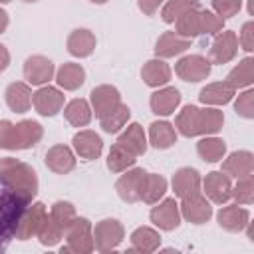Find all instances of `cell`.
<instances>
[{
  "mask_svg": "<svg viewBox=\"0 0 254 254\" xmlns=\"http://www.w3.org/2000/svg\"><path fill=\"white\" fill-rule=\"evenodd\" d=\"M0 189L32 200L38 192V175L28 163L14 157H4L0 159Z\"/></svg>",
  "mask_w": 254,
  "mask_h": 254,
  "instance_id": "1",
  "label": "cell"
},
{
  "mask_svg": "<svg viewBox=\"0 0 254 254\" xmlns=\"http://www.w3.org/2000/svg\"><path fill=\"white\" fill-rule=\"evenodd\" d=\"M44 137V127L38 121L22 119L12 123L8 119L0 121V149L24 151L36 147Z\"/></svg>",
  "mask_w": 254,
  "mask_h": 254,
  "instance_id": "2",
  "label": "cell"
},
{
  "mask_svg": "<svg viewBox=\"0 0 254 254\" xmlns=\"http://www.w3.org/2000/svg\"><path fill=\"white\" fill-rule=\"evenodd\" d=\"M30 202L32 200L26 196L0 189V252H4L10 240L14 238L18 220Z\"/></svg>",
  "mask_w": 254,
  "mask_h": 254,
  "instance_id": "3",
  "label": "cell"
},
{
  "mask_svg": "<svg viewBox=\"0 0 254 254\" xmlns=\"http://www.w3.org/2000/svg\"><path fill=\"white\" fill-rule=\"evenodd\" d=\"M67 244L62 246V252H75V254H89L95 250L93 246V226L87 218L75 216V220L64 232Z\"/></svg>",
  "mask_w": 254,
  "mask_h": 254,
  "instance_id": "4",
  "label": "cell"
},
{
  "mask_svg": "<svg viewBox=\"0 0 254 254\" xmlns=\"http://www.w3.org/2000/svg\"><path fill=\"white\" fill-rule=\"evenodd\" d=\"M125 238V228L117 218H103L93 228V246L97 252L115 250Z\"/></svg>",
  "mask_w": 254,
  "mask_h": 254,
  "instance_id": "5",
  "label": "cell"
},
{
  "mask_svg": "<svg viewBox=\"0 0 254 254\" xmlns=\"http://www.w3.org/2000/svg\"><path fill=\"white\" fill-rule=\"evenodd\" d=\"M179 210H181V218H185L190 224H204L212 216L210 200L200 190L183 196L181 204H179Z\"/></svg>",
  "mask_w": 254,
  "mask_h": 254,
  "instance_id": "6",
  "label": "cell"
},
{
  "mask_svg": "<svg viewBox=\"0 0 254 254\" xmlns=\"http://www.w3.org/2000/svg\"><path fill=\"white\" fill-rule=\"evenodd\" d=\"M210 69H212L210 60L200 54L185 56L175 64V73L183 81H189V83H198V81L206 79L210 75Z\"/></svg>",
  "mask_w": 254,
  "mask_h": 254,
  "instance_id": "7",
  "label": "cell"
},
{
  "mask_svg": "<svg viewBox=\"0 0 254 254\" xmlns=\"http://www.w3.org/2000/svg\"><path fill=\"white\" fill-rule=\"evenodd\" d=\"M202 183V194L214 204H226L232 198V181L222 171H210Z\"/></svg>",
  "mask_w": 254,
  "mask_h": 254,
  "instance_id": "8",
  "label": "cell"
},
{
  "mask_svg": "<svg viewBox=\"0 0 254 254\" xmlns=\"http://www.w3.org/2000/svg\"><path fill=\"white\" fill-rule=\"evenodd\" d=\"M46 216H48V208H46L44 202H30V204L26 206V210L22 212L20 220H18L14 238H18V240H28V238L36 236Z\"/></svg>",
  "mask_w": 254,
  "mask_h": 254,
  "instance_id": "9",
  "label": "cell"
},
{
  "mask_svg": "<svg viewBox=\"0 0 254 254\" xmlns=\"http://www.w3.org/2000/svg\"><path fill=\"white\" fill-rule=\"evenodd\" d=\"M238 54V36L232 30H224L218 32L210 44L208 50V60L210 64H228L236 58Z\"/></svg>",
  "mask_w": 254,
  "mask_h": 254,
  "instance_id": "10",
  "label": "cell"
},
{
  "mask_svg": "<svg viewBox=\"0 0 254 254\" xmlns=\"http://www.w3.org/2000/svg\"><path fill=\"white\" fill-rule=\"evenodd\" d=\"M157 204V202H155ZM151 222L165 232H171L175 228H179L181 224V210H179V202L175 198H163L157 206L151 208L149 212Z\"/></svg>",
  "mask_w": 254,
  "mask_h": 254,
  "instance_id": "11",
  "label": "cell"
},
{
  "mask_svg": "<svg viewBox=\"0 0 254 254\" xmlns=\"http://www.w3.org/2000/svg\"><path fill=\"white\" fill-rule=\"evenodd\" d=\"M65 95L52 85H42L34 95H32V105L42 117H54L56 113L62 111Z\"/></svg>",
  "mask_w": 254,
  "mask_h": 254,
  "instance_id": "12",
  "label": "cell"
},
{
  "mask_svg": "<svg viewBox=\"0 0 254 254\" xmlns=\"http://www.w3.org/2000/svg\"><path fill=\"white\" fill-rule=\"evenodd\" d=\"M145 175H147V171H143L139 167H131V169L123 171V175L115 183V190L123 202L133 204L139 200V192H141V185H143Z\"/></svg>",
  "mask_w": 254,
  "mask_h": 254,
  "instance_id": "13",
  "label": "cell"
},
{
  "mask_svg": "<svg viewBox=\"0 0 254 254\" xmlns=\"http://www.w3.org/2000/svg\"><path fill=\"white\" fill-rule=\"evenodd\" d=\"M54 64L46 56H30L24 62V77L32 85H44L54 77Z\"/></svg>",
  "mask_w": 254,
  "mask_h": 254,
  "instance_id": "14",
  "label": "cell"
},
{
  "mask_svg": "<svg viewBox=\"0 0 254 254\" xmlns=\"http://www.w3.org/2000/svg\"><path fill=\"white\" fill-rule=\"evenodd\" d=\"M216 220H218L220 228H224L228 232H242L250 224V212L242 204L234 202V204L222 206L216 214Z\"/></svg>",
  "mask_w": 254,
  "mask_h": 254,
  "instance_id": "15",
  "label": "cell"
},
{
  "mask_svg": "<svg viewBox=\"0 0 254 254\" xmlns=\"http://www.w3.org/2000/svg\"><path fill=\"white\" fill-rule=\"evenodd\" d=\"M89 99H91V111H95L97 117H103L107 111H111L121 103V93L115 85L105 83V85L93 87L89 93Z\"/></svg>",
  "mask_w": 254,
  "mask_h": 254,
  "instance_id": "16",
  "label": "cell"
},
{
  "mask_svg": "<svg viewBox=\"0 0 254 254\" xmlns=\"http://www.w3.org/2000/svg\"><path fill=\"white\" fill-rule=\"evenodd\" d=\"M71 145H73V151L85 159V161H93L101 155L103 151V141L101 137L95 133V131H89V129H83V131H77L71 139Z\"/></svg>",
  "mask_w": 254,
  "mask_h": 254,
  "instance_id": "17",
  "label": "cell"
},
{
  "mask_svg": "<svg viewBox=\"0 0 254 254\" xmlns=\"http://www.w3.org/2000/svg\"><path fill=\"white\" fill-rule=\"evenodd\" d=\"M46 167L56 175H67L75 169V155L67 145H54L46 153Z\"/></svg>",
  "mask_w": 254,
  "mask_h": 254,
  "instance_id": "18",
  "label": "cell"
},
{
  "mask_svg": "<svg viewBox=\"0 0 254 254\" xmlns=\"http://www.w3.org/2000/svg\"><path fill=\"white\" fill-rule=\"evenodd\" d=\"M179 103H181V91L177 87H171V85L157 89L155 93H151V99H149L151 111L155 115H161V117H167V115L175 113Z\"/></svg>",
  "mask_w": 254,
  "mask_h": 254,
  "instance_id": "19",
  "label": "cell"
},
{
  "mask_svg": "<svg viewBox=\"0 0 254 254\" xmlns=\"http://www.w3.org/2000/svg\"><path fill=\"white\" fill-rule=\"evenodd\" d=\"M189 48H190L189 38H183L177 32H165L159 36V40L155 44V56L161 60H167V58H175V56L185 54Z\"/></svg>",
  "mask_w": 254,
  "mask_h": 254,
  "instance_id": "20",
  "label": "cell"
},
{
  "mask_svg": "<svg viewBox=\"0 0 254 254\" xmlns=\"http://www.w3.org/2000/svg\"><path fill=\"white\" fill-rule=\"evenodd\" d=\"M32 87L24 81H14L6 87L4 97H6V105L14 111V113H26L32 107Z\"/></svg>",
  "mask_w": 254,
  "mask_h": 254,
  "instance_id": "21",
  "label": "cell"
},
{
  "mask_svg": "<svg viewBox=\"0 0 254 254\" xmlns=\"http://www.w3.org/2000/svg\"><path fill=\"white\" fill-rule=\"evenodd\" d=\"M254 171V155L250 151H234L222 161V173L234 179H242L252 175Z\"/></svg>",
  "mask_w": 254,
  "mask_h": 254,
  "instance_id": "22",
  "label": "cell"
},
{
  "mask_svg": "<svg viewBox=\"0 0 254 254\" xmlns=\"http://www.w3.org/2000/svg\"><path fill=\"white\" fill-rule=\"evenodd\" d=\"M200 173L196 169H190V167H181L175 171L173 175V190H175V196L183 198L190 192H196L200 190Z\"/></svg>",
  "mask_w": 254,
  "mask_h": 254,
  "instance_id": "23",
  "label": "cell"
},
{
  "mask_svg": "<svg viewBox=\"0 0 254 254\" xmlns=\"http://www.w3.org/2000/svg\"><path fill=\"white\" fill-rule=\"evenodd\" d=\"M234 87L228 83V81H214V83H208L200 89L198 93V99L200 103L204 105H210V107H216V105H226L232 97H234Z\"/></svg>",
  "mask_w": 254,
  "mask_h": 254,
  "instance_id": "24",
  "label": "cell"
},
{
  "mask_svg": "<svg viewBox=\"0 0 254 254\" xmlns=\"http://www.w3.org/2000/svg\"><path fill=\"white\" fill-rule=\"evenodd\" d=\"M117 143H119L121 147H125L127 151H131L135 157L145 155V151H147V147H149L147 135H145V131H143V127H141L139 123H129V125L125 127V131L119 133Z\"/></svg>",
  "mask_w": 254,
  "mask_h": 254,
  "instance_id": "25",
  "label": "cell"
},
{
  "mask_svg": "<svg viewBox=\"0 0 254 254\" xmlns=\"http://www.w3.org/2000/svg\"><path fill=\"white\" fill-rule=\"evenodd\" d=\"M95 36L87 28H77L67 36V52L75 58H87L95 50Z\"/></svg>",
  "mask_w": 254,
  "mask_h": 254,
  "instance_id": "26",
  "label": "cell"
},
{
  "mask_svg": "<svg viewBox=\"0 0 254 254\" xmlns=\"http://www.w3.org/2000/svg\"><path fill=\"white\" fill-rule=\"evenodd\" d=\"M161 246V234L151 226H139L131 232V248L129 252L149 254Z\"/></svg>",
  "mask_w": 254,
  "mask_h": 254,
  "instance_id": "27",
  "label": "cell"
},
{
  "mask_svg": "<svg viewBox=\"0 0 254 254\" xmlns=\"http://www.w3.org/2000/svg\"><path fill=\"white\" fill-rule=\"evenodd\" d=\"M175 129L183 137H196L200 135V107L196 105H185L177 119H175Z\"/></svg>",
  "mask_w": 254,
  "mask_h": 254,
  "instance_id": "28",
  "label": "cell"
},
{
  "mask_svg": "<svg viewBox=\"0 0 254 254\" xmlns=\"http://www.w3.org/2000/svg\"><path fill=\"white\" fill-rule=\"evenodd\" d=\"M141 77L149 87H161L171 79V67L161 58H153L143 64Z\"/></svg>",
  "mask_w": 254,
  "mask_h": 254,
  "instance_id": "29",
  "label": "cell"
},
{
  "mask_svg": "<svg viewBox=\"0 0 254 254\" xmlns=\"http://www.w3.org/2000/svg\"><path fill=\"white\" fill-rule=\"evenodd\" d=\"M56 81L65 91H75L85 83V69L79 64L67 62L56 71Z\"/></svg>",
  "mask_w": 254,
  "mask_h": 254,
  "instance_id": "30",
  "label": "cell"
},
{
  "mask_svg": "<svg viewBox=\"0 0 254 254\" xmlns=\"http://www.w3.org/2000/svg\"><path fill=\"white\" fill-rule=\"evenodd\" d=\"M177 143V129L169 121H153L149 125V145L155 149H169Z\"/></svg>",
  "mask_w": 254,
  "mask_h": 254,
  "instance_id": "31",
  "label": "cell"
},
{
  "mask_svg": "<svg viewBox=\"0 0 254 254\" xmlns=\"http://www.w3.org/2000/svg\"><path fill=\"white\" fill-rule=\"evenodd\" d=\"M167 192V179L159 173H147L141 185V192H139V200L147 202V204H155L159 202V198H163Z\"/></svg>",
  "mask_w": 254,
  "mask_h": 254,
  "instance_id": "32",
  "label": "cell"
},
{
  "mask_svg": "<svg viewBox=\"0 0 254 254\" xmlns=\"http://www.w3.org/2000/svg\"><path fill=\"white\" fill-rule=\"evenodd\" d=\"M175 32L183 38H196L202 34V16H200V8H192L189 12H185L183 16H179L175 22Z\"/></svg>",
  "mask_w": 254,
  "mask_h": 254,
  "instance_id": "33",
  "label": "cell"
},
{
  "mask_svg": "<svg viewBox=\"0 0 254 254\" xmlns=\"http://www.w3.org/2000/svg\"><path fill=\"white\" fill-rule=\"evenodd\" d=\"M196 153L206 163H218L226 155V143L222 139L214 137V135H204L196 143Z\"/></svg>",
  "mask_w": 254,
  "mask_h": 254,
  "instance_id": "34",
  "label": "cell"
},
{
  "mask_svg": "<svg viewBox=\"0 0 254 254\" xmlns=\"http://www.w3.org/2000/svg\"><path fill=\"white\" fill-rule=\"evenodd\" d=\"M91 105L87 103V99H71L65 107H64V117L69 125L73 127H85L91 121Z\"/></svg>",
  "mask_w": 254,
  "mask_h": 254,
  "instance_id": "35",
  "label": "cell"
},
{
  "mask_svg": "<svg viewBox=\"0 0 254 254\" xmlns=\"http://www.w3.org/2000/svg\"><path fill=\"white\" fill-rule=\"evenodd\" d=\"M129 117H131V109L125 103H119L117 107L107 111L103 117H99V123H101V129L105 133H119L127 125Z\"/></svg>",
  "mask_w": 254,
  "mask_h": 254,
  "instance_id": "36",
  "label": "cell"
},
{
  "mask_svg": "<svg viewBox=\"0 0 254 254\" xmlns=\"http://www.w3.org/2000/svg\"><path fill=\"white\" fill-rule=\"evenodd\" d=\"M252 65H254V60L250 56H246L244 60L238 62L236 67H232L226 75L224 81H228L234 89H240V87H248L252 81H254V71H252Z\"/></svg>",
  "mask_w": 254,
  "mask_h": 254,
  "instance_id": "37",
  "label": "cell"
},
{
  "mask_svg": "<svg viewBox=\"0 0 254 254\" xmlns=\"http://www.w3.org/2000/svg\"><path fill=\"white\" fill-rule=\"evenodd\" d=\"M135 155L131 151H127L125 147H121L119 143H115L111 149H109V155H107V169L111 173H123L127 169H131L135 165Z\"/></svg>",
  "mask_w": 254,
  "mask_h": 254,
  "instance_id": "38",
  "label": "cell"
},
{
  "mask_svg": "<svg viewBox=\"0 0 254 254\" xmlns=\"http://www.w3.org/2000/svg\"><path fill=\"white\" fill-rule=\"evenodd\" d=\"M224 125V113L216 107L206 105L200 109V135H216Z\"/></svg>",
  "mask_w": 254,
  "mask_h": 254,
  "instance_id": "39",
  "label": "cell"
},
{
  "mask_svg": "<svg viewBox=\"0 0 254 254\" xmlns=\"http://www.w3.org/2000/svg\"><path fill=\"white\" fill-rule=\"evenodd\" d=\"M192 8H200L198 0H165V4L161 8V18H163V22L173 24L179 16H183L185 12H189Z\"/></svg>",
  "mask_w": 254,
  "mask_h": 254,
  "instance_id": "40",
  "label": "cell"
},
{
  "mask_svg": "<svg viewBox=\"0 0 254 254\" xmlns=\"http://www.w3.org/2000/svg\"><path fill=\"white\" fill-rule=\"evenodd\" d=\"M75 216H77V212H75V206H73L71 202H67V200H56V202L52 204L50 218H52L64 232H65L67 226L75 220Z\"/></svg>",
  "mask_w": 254,
  "mask_h": 254,
  "instance_id": "41",
  "label": "cell"
},
{
  "mask_svg": "<svg viewBox=\"0 0 254 254\" xmlns=\"http://www.w3.org/2000/svg\"><path fill=\"white\" fill-rule=\"evenodd\" d=\"M38 238H40V244L42 246H56L62 238H64V230L50 218V214L44 218V222H42V226H40V230H38V234H36Z\"/></svg>",
  "mask_w": 254,
  "mask_h": 254,
  "instance_id": "42",
  "label": "cell"
},
{
  "mask_svg": "<svg viewBox=\"0 0 254 254\" xmlns=\"http://www.w3.org/2000/svg\"><path fill=\"white\" fill-rule=\"evenodd\" d=\"M232 198L236 204H252L254 202V177L246 175L238 179V183L232 187Z\"/></svg>",
  "mask_w": 254,
  "mask_h": 254,
  "instance_id": "43",
  "label": "cell"
},
{
  "mask_svg": "<svg viewBox=\"0 0 254 254\" xmlns=\"http://www.w3.org/2000/svg\"><path fill=\"white\" fill-rule=\"evenodd\" d=\"M234 111L244 119H252L254 117V89H246L236 97Z\"/></svg>",
  "mask_w": 254,
  "mask_h": 254,
  "instance_id": "44",
  "label": "cell"
},
{
  "mask_svg": "<svg viewBox=\"0 0 254 254\" xmlns=\"http://www.w3.org/2000/svg\"><path fill=\"white\" fill-rule=\"evenodd\" d=\"M200 16H202V34L204 36H216L218 32H222L224 20L220 16H216L210 10H200Z\"/></svg>",
  "mask_w": 254,
  "mask_h": 254,
  "instance_id": "45",
  "label": "cell"
},
{
  "mask_svg": "<svg viewBox=\"0 0 254 254\" xmlns=\"http://www.w3.org/2000/svg\"><path fill=\"white\" fill-rule=\"evenodd\" d=\"M240 8H242V0H212V10L222 20L236 16Z\"/></svg>",
  "mask_w": 254,
  "mask_h": 254,
  "instance_id": "46",
  "label": "cell"
},
{
  "mask_svg": "<svg viewBox=\"0 0 254 254\" xmlns=\"http://www.w3.org/2000/svg\"><path fill=\"white\" fill-rule=\"evenodd\" d=\"M238 44H240V48H242L244 52H248V54L254 50V22H252V20H248V22L242 26L240 36H238Z\"/></svg>",
  "mask_w": 254,
  "mask_h": 254,
  "instance_id": "47",
  "label": "cell"
},
{
  "mask_svg": "<svg viewBox=\"0 0 254 254\" xmlns=\"http://www.w3.org/2000/svg\"><path fill=\"white\" fill-rule=\"evenodd\" d=\"M163 4H165V0H137V6L145 16H153Z\"/></svg>",
  "mask_w": 254,
  "mask_h": 254,
  "instance_id": "48",
  "label": "cell"
},
{
  "mask_svg": "<svg viewBox=\"0 0 254 254\" xmlns=\"http://www.w3.org/2000/svg\"><path fill=\"white\" fill-rule=\"evenodd\" d=\"M8 65H10V52H8L6 46L0 44V73H2Z\"/></svg>",
  "mask_w": 254,
  "mask_h": 254,
  "instance_id": "49",
  "label": "cell"
},
{
  "mask_svg": "<svg viewBox=\"0 0 254 254\" xmlns=\"http://www.w3.org/2000/svg\"><path fill=\"white\" fill-rule=\"evenodd\" d=\"M8 22H10V18H8V12L0 8V34H2V32H6V28H8Z\"/></svg>",
  "mask_w": 254,
  "mask_h": 254,
  "instance_id": "50",
  "label": "cell"
},
{
  "mask_svg": "<svg viewBox=\"0 0 254 254\" xmlns=\"http://www.w3.org/2000/svg\"><path fill=\"white\" fill-rule=\"evenodd\" d=\"M248 12L254 14V0H248Z\"/></svg>",
  "mask_w": 254,
  "mask_h": 254,
  "instance_id": "51",
  "label": "cell"
},
{
  "mask_svg": "<svg viewBox=\"0 0 254 254\" xmlns=\"http://www.w3.org/2000/svg\"><path fill=\"white\" fill-rule=\"evenodd\" d=\"M89 2H93V4H105L107 0H89Z\"/></svg>",
  "mask_w": 254,
  "mask_h": 254,
  "instance_id": "52",
  "label": "cell"
},
{
  "mask_svg": "<svg viewBox=\"0 0 254 254\" xmlns=\"http://www.w3.org/2000/svg\"><path fill=\"white\" fill-rule=\"evenodd\" d=\"M8 2H12V0H0V4H8Z\"/></svg>",
  "mask_w": 254,
  "mask_h": 254,
  "instance_id": "53",
  "label": "cell"
},
{
  "mask_svg": "<svg viewBox=\"0 0 254 254\" xmlns=\"http://www.w3.org/2000/svg\"><path fill=\"white\" fill-rule=\"evenodd\" d=\"M22 2H38V0H22Z\"/></svg>",
  "mask_w": 254,
  "mask_h": 254,
  "instance_id": "54",
  "label": "cell"
}]
</instances>
